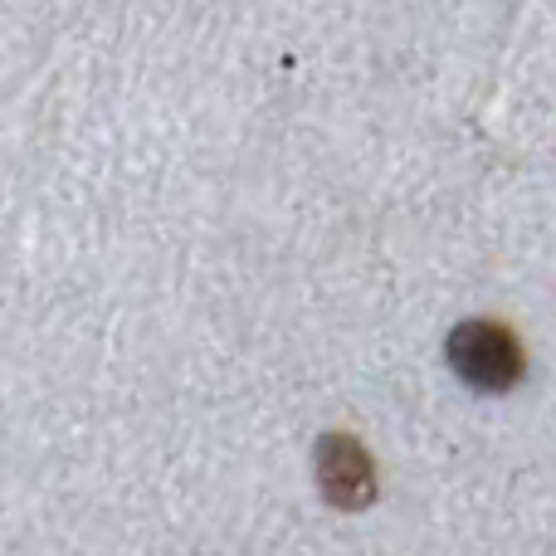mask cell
Segmentation results:
<instances>
[{
	"instance_id": "cell-2",
	"label": "cell",
	"mask_w": 556,
	"mask_h": 556,
	"mask_svg": "<svg viewBox=\"0 0 556 556\" xmlns=\"http://www.w3.org/2000/svg\"><path fill=\"white\" fill-rule=\"evenodd\" d=\"M317 489L332 508L362 513L376 503V459L366 454V444L346 430H332L317 440Z\"/></svg>"
},
{
	"instance_id": "cell-1",
	"label": "cell",
	"mask_w": 556,
	"mask_h": 556,
	"mask_svg": "<svg viewBox=\"0 0 556 556\" xmlns=\"http://www.w3.org/2000/svg\"><path fill=\"white\" fill-rule=\"evenodd\" d=\"M444 356H450V371L459 381H469L473 391H513L528 371V352H522L518 332L489 317H473L459 323L444 337Z\"/></svg>"
}]
</instances>
